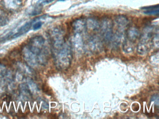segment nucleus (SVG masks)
Returning a JSON list of instances; mask_svg holds the SVG:
<instances>
[{
  "mask_svg": "<svg viewBox=\"0 0 159 119\" xmlns=\"http://www.w3.org/2000/svg\"><path fill=\"white\" fill-rule=\"evenodd\" d=\"M8 18L3 12L0 11V26H3L8 24Z\"/></svg>",
  "mask_w": 159,
  "mask_h": 119,
  "instance_id": "nucleus-8",
  "label": "nucleus"
},
{
  "mask_svg": "<svg viewBox=\"0 0 159 119\" xmlns=\"http://www.w3.org/2000/svg\"><path fill=\"white\" fill-rule=\"evenodd\" d=\"M45 41L44 37L41 36H35L30 39L27 47L31 52L38 57L43 51Z\"/></svg>",
  "mask_w": 159,
  "mask_h": 119,
  "instance_id": "nucleus-1",
  "label": "nucleus"
},
{
  "mask_svg": "<svg viewBox=\"0 0 159 119\" xmlns=\"http://www.w3.org/2000/svg\"><path fill=\"white\" fill-rule=\"evenodd\" d=\"M54 1V0H39L37 3V6H39V7H41L43 5L51 3Z\"/></svg>",
  "mask_w": 159,
  "mask_h": 119,
  "instance_id": "nucleus-9",
  "label": "nucleus"
},
{
  "mask_svg": "<svg viewBox=\"0 0 159 119\" xmlns=\"http://www.w3.org/2000/svg\"><path fill=\"white\" fill-rule=\"evenodd\" d=\"M23 0H2L3 7L8 11H15L21 7Z\"/></svg>",
  "mask_w": 159,
  "mask_h": 119,
  "instance_id": "nucleus-3",
  "label": "nucleus"
},
{
  "mask_svg": "<svg viewBox=\"0 0 159 119\" xmlns=\"http://www.w3.org/2000/svg\"><path fill=\"white\" fill-rule=\"evenodd\" d=\"M9 72L5 66L0 64V84L4 83L5 79L9 77Z\"/></svg>",
  "mask_w": 159,
  "mask_h": 119,
  "instance_id": "nucleus-6",
  "label": "nucleus"
},
{
  "mask_svg": "<svg viewBox=\"0 0 159 119\" xmlns=\"http://www.w3.org/2000/svg\"><path fill=\"white\" fill-rule=\"evenodd\" d=\"M23 56L25 61L31 66H35L38 63V57L26 47L23 50Z\"/></svg>",
  "mask_w": 159,
  "mask_h": 119,
  "instance_id": "nucleus-2",
  "label": "nucleus"
},
{
  "mask_svg": "<svg viewBox=\"0 0 159 119\" xmlns=\"http://www.w3.org/2000/svg\"><path fill=\"white\" fill-rule=\"evenodd\" d=\"M20 92L21 94L24 97L26 98H29L32 94V92L30 90V88L27 84H22L19 86Z\"/></svg>",
  "mask_w": 159,
  "mask_h": 119,
  "instance_id": "nucleus-5",
  "label": "nucleus"
},
{
  "mask_svg": "<svg viewBox=\"0 0 159 119\" xmlns=\"http://www.w3.org/2000/svg\"><path fill=\"white\" fill-rule=\"evenodd\" d=\"M147 11L145 13L148 15H158L159 14V5L155 6H150V7H147L145 8Z\"/></svg>",
  "mask_w": 159,
  "mask_h": 119,
  "instance_id": "nucleus-7",
  "label": "nucleus"
},
{
  "mask_svg": "<svg viewBox=\"0 0 159 119\" xmlns=\"http://www.w3.org/2000/svg\"><path fill=\"white\" fill-rule=\"evenodd\" d=\"M37 19V18H34V19H33L32 20L26 23L25 24H24L23 25H22L17 30V33L14 34L12 37L13 38H16V37H19L25 34V33H28L30 31L31 28H32V26H33L34 23L37 21V20H38Z\"/></svg>",
  "mask_w": 159,
  "mask_h": 119,
  "instance_id": "nucleus-4",
  "label": "nucleus"
},
{
  "mask_svg": "<svg viewBox=\"0 0 159 119\" xmlns=\"http://www.w3.org/2000/svg\"><path fill=\"white\" fill-rule=\"evenodd\" d=\"M59 1H64L65 0H58Z\"/></svg>",
  "mask_w": 159,
  "mask_h": 119,
  "instance_id": "nucleus-11",
  "label": "nucleus"
},
{
  "mask_svg": "<svg viewBox=\"0 0 159 119\" xmlns=\"http://www.w3.org/2000/svg\"><path fill=\"white\" fill-rule=\"evenodd\" d=\"M43 23L41 21L36 22L34 23L33 25V30L34 31H36V30H39L41 28V26H42Z\"/></svg>",
  "mask_w": 159,
  "mask_h": 119,
  "instance_id": "nucleus-10",
  "label": "nucleus"
}]
</instances>
